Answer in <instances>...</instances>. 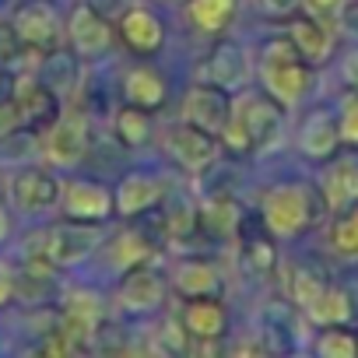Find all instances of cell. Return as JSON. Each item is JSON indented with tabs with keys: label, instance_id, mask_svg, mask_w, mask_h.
I'll use <instances>...</instances> for the list:
<instances>
[{
	"label": "cell",
	"instance_id": "obj_1",
	"mask_svg": "<svg viewBox=\"0 0 358 358\" xmlns=\"http://www.w3.org/2000/svg\"><path fill=\"white\" fill-rule=\"evenodd\" d=\"M278 134H281V102L274 95L243 92L232 99L229 120L218 137L236 155H246V151H257V148L278 141Z\"/></svg>",
	"mask_w": 358,
	"mask_h": 358
},
{
	"label": "cell",
	"instance_id": "obj_2",
	"mask_svg": "<svg viewBox=\"0 0 358 358\" xmlns=\"http://www.w3.org/2000/svg\"><path fill=\"white\" fill-rule=\"evenodd\" d=\"M327 211V201L320 190L306 187V183H281L274 190L264 194L260 201V215L264 225L278 236V239H295L306 229H313Z\"/></svg>",
	"mask_w": 358,
	"mask_h": 358
},
{
	"label": "cell",
	"instance_id": "obj_3",
	"mask_svg": "<svg viewBox=\"0 0 358 358\" xmlns=\"http://www.w3.org/2000/svg\"><path fill=\"white\" fill-rule=\"evenodd\" d=\"M257 71H260V81H264L267 95H274L281 106H299L313 88V64L295 50L292 39L264 43Z\"/></svg>",
	"mask_w": 358,
	"mask_h": 358
},
{
	"label": "cell",
	"instance_id": "obj_4",
	"mask_svg": "<svg viewBox=\"0 0 358 358\" xmlns=\"http://www.w3.org/2000/svg\"><path fill=\"white\" fill-rule=\"evenodd\" d=\"M88 141H92L88 116L78 109H64L43 134V155L57 169H74L88 155Z\"/></svg>",
	"mask_w": 358,
	"mask_h": 358
},
{
	"label": "cell",
	"instance_id": "obj_5",
	"mask_svg": "<svg viewBox=\"0 0 358 358\" xmlns=\"http://www.w3.org/2000/svg\"><path fill=\"white\" fill-rule=\"evenodd\" d=\"M102 239H106L102 222L67 218V222H57V225L46 232L43 243H46V257H50L57 267H71V264H81L85 257H92Z\"/></svg>",
	"mask_w": 358,
	"mask_h": 358
},
{
	"label": "cell",
	"instance_id": "obj_6",
	"mask_svg": "<svg viewBox=\"0 0 358 358\" xmlns=\"http://www.w3.org/2000/svg\"><path fill=\"white\" fill-rule=\"evenodd\" d=\"M169 158L179 165V169H187V172H204L215 158H218V137L197 123H187V120H179L176 127L165 130L162 137Z\"/></svg>",
	"mask_w": 358,
	"mask_h": 358
},
{
	"label": "cell",
	"instance_id": "obj_7",
	"mask_svg": "<svg viewBox=\"0 0 358 358\" xmlns=\"http://www.w3.org/2000/svg\"><path fill=\"white\" fill-rule=\"evenodd\" d=\"M11 25H15L25 50L46 53V50L60 46L64 22H60V11H57L53 0H22V4L15 8V15H11Z\"/></svg>",
	"mask_w": 358,
	"mask_h": 358
},
{
	"label": "cell",
	"instance_id": "obj_8",
	"mask_svg": "<svg viewBox=\"0 0 358 358\" xmlns=\"http://www.w3.org/2000/svg\"><path fill=\"white\" fill-rule=\"evenodd\" d=\"M67 39H71V46L81 60H95V57L109 53L113 29H109L106 15L95 11V4H78L67 18Z\"/></svg>",
	"mask_w": 358,
	"mask_h": 358
},
{
	"label": "cell",
	"instance_id": "obj_9",
	"mask_svg": "<svg viewBox=\"0 0 358 358\" xmlns=\"http://www.w3.org/2000/svg\"><path fill=\"white\" fill-rule=\"evenodd\" d=\"M64 187L46 172V169H22L11 179V201L22 215H50L60 204Z\"/></svg>",
	"mask_w": 358,
	"mask_h": 358
},
{
	"label": "cell",
	"instance_id": "obj_10",
	"mask_svg": "<svg viewBox=\"0 0 358 358\" xmlns=\"http://www.w3.org/2000/svg\"><path fill=\"white\" fill-rule=\"evenodd\" d=\"M116 299L127 313H155L165 302V278L158 271H151L148 264H137V267L123 271Z\"/></svg>",
	"mask_w": 358,
	"mask_h": 358
},
{
	"label": "cell",
	"instance_id": "obj_11",
	"mask_svg": "<svg viewBox=\"0 0 358 358\" xmlns=\"http://www.w3.org/2000/svg\"><path fill=\"white\" fill-rule=\"evenodd\" d=\"M229 109H232V99L225 88L211 85V81H201L190 88V95L183 99V120L187 123H197L211 134H222L225 120H229Z\"/></svg>",
	"mask_w": 358,
	"mask_h": 358
},
{
	"label": "cell",
	"instance_id": "obj_12",
	"mask_svg": "<svg viewBox=\"0 0 358 358\" xmlns=\"http://www.w3.org/2000/svg\"><path fill=\"white\" fill-rule=\"evenodd\" d=\"M64 215L67 218H81V222H106L113 215V194L109 187L95 183V179H74L60 194Z\"/></svg>",
	"mask_w": 358,
	"mask_h": 358
},
{
	"label": "cell",
	"instance_id": "obj_13",
	"mask_svg": "<svg viewBox=\"0 0 358 358\" xmlns=\"http://www.w3.org/2000/svg\"><path fill=\"white\" fill-rule=\"evenodd\" d=\"M320 194L327 201V211H344L358 204V158L337 155L320 176Z\"/></svg>",
	"mask_w": 358,
	"mask_h": 358
},
{
	"label": "cell",
	"instance_id": "obj_14",
	"mask_svg": "<svg viewBox=\"0 0 358 358\" xmlns=\"http://www.w3.org/2000/svg\"><path fill=\"white\" fill-rule=\"evenodd\" d=\"M246 74H250V60H246V53H243V46L239 43H218L208 57H204V64H201V81H211V85H218V88H239L243 81H246Z\"/></svg>",
	"mask_w": 358,
	"mask_h": 358
},
{
	"label": "cell",
	"instance_id": "obj_15",
	"mask_svg": "<svg viewBox=\"0 0 358 358\" xmlns=\"http://www.w3.org/2000/svg\"><path fill=\"white\" fill-rule=\"evenodd\" d=\"M120 36L137 57H151L165 43V29H162L158 15H151L148 8H127L120 15Z\"/></svg>",
	"mask_w": 358,
	"mask_h": 358
},
{
	"label": "cell",
	"instance_id": "obj_16",
	"mask_svg": "<svg viewBox=\"0 0 358 358\" xmlns=\"http://www.w3.org/2000/svg\"><path fill=\"white\" fill-rule=\"evenodd\" d=\"M288 39L295 43V50H299L313 67L323 64V60L334 53V29H330L327 18H316V15H306V18L292 22Z\"/></svg>",
	"mask_w": 358,
	"mask_h": 358
},
{
	"label": "cell",
	"instance_id": "obj_17",
	"mask_svg": "<svg viewBox=\"0 0 358 358\" xmlns=\"http://www.w3.org/2000/svg\"><path fill=\"white\" fill-rule=\"evenodd\" d=\"M15 106H18L25 127H50L57 120V95L39 78L15 85Z\"/></svg>",
	"mask_w": 358,
	"mask_h": 358
},
{
	"label": "cell",
	"instance_id": "obj_18",
	"mask_svg": "<svg viewBox=\"0 0 358 358\" xmlns=\"http://www.w3.org/2000/svg\"><path fill=\"white\" fill-rule=\"evenodd\" d=\"M225 323H229V313L211 295H197L183 309V327H187V334L194 341H215V337H222L225 334Z\"/></svg>",
	"mask_w": 358,
	"mask_h": 358
},
{
	"label": "cell",
	"instance_id": "obj_19",
	"mask_svg": "<svg viewBox=\"0 0 358 358\" xmlns=\"http://www.w3.org/2000/svg\"><path fill=\"white\" fill-rule=\"evenodd\" d=\"M169 88H165V78L155 71V67H130L123 74V99L141 106V109H158L165 102Z\"/></svg>",
	"mask_w": 358,
	"mask_h": 358
},
{
	"label": "cell",
	"instance_id": "obj_20",
	"mask_svg": "<svg viewBox=\"0 0 358 358\" xmlns=\"http://www.w3.org/2000/svg\"><path fill=\"white\" fill-rule=\"evenodd\" d=\"M341 144V127L330 113H313L299 130V148L309 158H330Z\"/></svg>",
	"mask_w": 358,
	"mask_h": 358
},
{
	"label": "cell",
	"instance_id": "obj_21",
	"mask_svg": "<svg viewBox=\"0 0 358 358\" xmlns=\"http://www.w3.org/2000/svg\"><path fill=\"white\" fill-rule=\"evenodd\" d=\"M162 197V183L155 176H144V172H130L123 183L116 187V211L123 218L137 215V211H148L155 201Z\"/></svg>",
	"mask_w": 358,
	"mask_h": 358
},
{
	"label": "cell",
	"instance_id": "obj_22",
	"mask_svg": "<svg viewBox=\"0 0 358 358\" xmlns=\"http://www.w3.org/2000/svg\"><path fill=\"white\" fill-rule=\"evenodd\" d=\"M172 285L179 295L197 299V295H215L222 288V274L208 260H179L172 271Z\"/></svg>",
	"mask_w": 358,
	"mask_h": 358
},
{
	"label": "cell",
	"instance_id": "obj_23",
	"mask_svg": "<svg viewBox=\"0 0 358 358\" xmlns=\"http://www.w3.org/2000/svg\"><path fill=\"white\" fill-rule=\"evenodd\" d=\"M78 53L71 50H60V46H53V50H46V57H43V67H39V81L53 92V95H67V92H74L78 88Z\"/></svg>",
	"mask_w": 358,
	"mask_h": 358
},
{
	"label": "cell",
	"instance_id": "obj_24",
	"mask_svg": "<svg viewBox=\"0 0 358 358\" xmlns=\"http://www.w3.org/2000/svg\"><path fill=\"white\" fill-rule=\"evenodd\" d=\"M239 11V0H187V18L197 32H225Z\"/></svg>",
	"mask_w": 358,
	"mask_h": 358
},
{
	"label": "cell",
	"instance_id": "obj_25",
	"mask_svg": "<svg viewBox=\"0 0 358 358\" xmlns=\"http://www.w3.org/2000/svg\"><path fill=\"white\" fill-rule=\"evenodd\" d=\"M306 316H309L313 323H320V327H344V323L351 320V299H348L344 288L327 285V288L316 295V302L306 309Z\"/></svg>",
	"mask_w": 358,
	"mask_h": 358
},
{
	"label": "cell",
	"instance_id": "obj_26",
	"mask_svg": "<svg viewBox=\"0 0 358 358\" xmlns=\"http://www.w3.org/2000/svg\"><path fill=\"white\" fill-rule=\"evenodd\" d=\"M327 285H330L327 274H323L320 267H313V264H295V267L288 271V299H292L299 309H309Z\"/></svg>",
	"mask_w": 358,
	"mask_h": 358
},
{
	"label": "cell",
	"instance_id": "obj_27",
	"mask_svg": "<svg viewBox=\"0 0 358 358\" xmlns=\"http://www.w3.org/2000/svg\"><path fill=\"white\" fill-rule=\"evenodd\" d=\"M113 127H116V141H123L127 148H141L151 141V116H148V109H141L134 102L116 109Z\"/></svg>",
	"mask_w": 358,
	"mask_h": 358
},
{
	"label": "cell",
	"instance_id": "obj_28",
	"mask_svg": "<svg viewBox=\"0 0 358 358\" xmlns=\"http://www.w3.org/2000/svg\"><path fill=\"white\" fill-rule=\"evenodd\" d=\"M197 215H201V225L204 229H211L215 236H232L236 229H239V204L232 201V197H225V194H218V197H208L201 208H197Z\"/></svg>",
	"mask_w": 358,
	"mask_h": 358
},
{
	"label": "cell",
	"instance_id": "obj_29",
	"mask_svg": "<svg viewBox=\"0 0 358 358\" xmlns=\"http://www.w3.org/2000/svg\"><path fill=\"white\" fill-rule=\"evenodd\" d=\"M197 225H201V215H197V204L187 194H169L165 197V229H169V236L187 239Z\"/></svg>",
	"mask_w": 358,
	"mask_h": 358
},
{
	"label": "cell",
	"instance_id": "obj_30",
	"mask_svg": "<svg viewBox=\"0 0 358 358\" xmlns=\"http://www.w3.org/2000/svg\"><path fill=\"white\" fill-rule=\"evenodd\" d=\"M148 257H151V246H148V239L141 232H120L113 239V246H109V264L116 271H130V267L144 264Z\"/></svg>",
	"mask_w": 358,
	"mask_h": 358
},
{
	"label": "cell",
	"instance_id": "obj_31",
	"mask_svg": "<svg viewBox=\"0 0 358 358\" xmlns=\"http://www.w3.org/2000/svg\"><path fill=\"white\" fill-rule=\"evenodd\" d=\"M330 250L341 257H358V204L337 211L330 222Z\"/></svg>",
	"mask_w": 358,
	"mask_h": 358
},
{
	"label": "cell",
	"instance_id": "obj_32",
	"mask_svg": "<svg viewBox=\"0 0 358 358\" xmlns=\"http://www.w3.org/2000/svg\"><path fill=\"white\" fill-rule=\"evenodd\" d=\"M316 351H320L323 358H351V355L358 351V337L348 334V330H341V327H330V330L320 334Z\"/></svg>",
	"mask_w": 358,
	"mask_h": 358
},
{
	"label": "cell",
	"instance_id": "obj_33",
	"mask_svg": "<svg viewBox=\"0 0 358 358\" xmlns=\"http://www.w3.org/2000/svg\"><path fill=\"white\" fill-rule=\"evenodd\" d=\"M341 137L344 141H351V144H358V88L351 92V95H344V102H341Z\"/></svg>",
	"mask_w": 358,
	"mask_h": 358
},
{
	"label": "cell",
	"instance_id": "obj_34",
	"mask_svg": "<svg viewBox=\"0 0 358 358\" xmlns=\"http://www.w3.org/2000/svg\"><path fill=\"white\" fill-rule=\"evenodd\" d=\"M22 39H18V32H15V25L8 22V25H0V67H8V64H15L18 57H22Z\"/></svg>",
	"mask_w": 358,
	"mask_h": 358
},
{
	"label": "cell",
	"instance_id": "obj_35",
	"mask_svg": "<svg viewBox=\"0 0 358 358\" xmlns=\"http://www.w3.org/2000/svg\"><path fill=\"white\" fill-rule=\"evenodd\" d=\"M18 127H25V123H22V113H18L15 99H0V141L11 137Z\"/></svg>",
	"mask_w": 358,
	"mask_h": 358
},
{
	"label": "cell",
	"instance_id": "obj_36",
	"mask_svg": "<svg viewBox=\"0 0 358 358\" xmlns=\"http://www.w3.org/2000/svg\"><path fill=\"white\" fill-rule=\"evenodd\" d=\"M302 4H306V11L309 15H316V18H334L341 8H344V0H302Z\"/></svg>",
	"mask_w": 358,
	"mask_h": 358
},
{
	"label": "cell",
	"instance_id": "obj_37",
	"mask_svg": "<svg viewBox=\"0 0 358 358\" xmlns=\"http://www.w3.org/2000/svg\"><path fill=\"white\" fill-rule=\"evenodd\" d=\"M15 292H18V278H15V271H11L8 264H0V306H8V302L15 299Z\"/></svg>",
	"mask_w": 358,
	"mask_h": 358
},
{
	"label": "cell",
	"instance_id": "obj_38",
	"mask_svg": "<svg viewBox=\"0 0 358 358\" xmlns=\"http://www.w3.org/2000/svg\"><path fill=\"white\" fill-rule=\"evenodd\" d=\"M260 4H264L267 15H274V18H288V15H295V8L302 4V0H260Z\"/></svg>",
	"mask_w": 358,
	"mask_h": 358
},
{
	"label": "cell",
	"instance_id": "obj_39",
	"mask_svg": "<svg viewBox=\"0 0 358 358\" xmlns=\"http://www.w3.org/2000/svg\"><path fill=\"white\" fill-rule=\"evenodd\" d=\"M341 71H344V81L358 88V50H351V53L344 57V64H341Z\"/></svg>",
	"mask_w": 358,
	"mask_h": 358
},
{
	"label": "cell",
	"instance_id": "obj_40",
	"mask_svg": "<svg viewBox=\"0 0 358 358\" xmlns=\"http://www.w3.org/2000/svg\"><path fill=\"white\" fill-rule=\"evenodd\" d=\"M344 22H348V29H355V32H358V0L344 4Z\"/></svg>",
	"mask_w": 358,
	"mask_h": 358
},
{
	"label": "cell",
	"instance_id": "obj_41",
	"mask_svg": "<svg viewBox=\"0 0 358 358\" xmlns=\"http://www.w3.org/2000/svg\"><path fill=\"white\" fill-rule=\"evenodd\" d=\"M8 236H11V211L0 204V243H4Z\"/></svg>",
	"mask_w": 358,
	"mask_h": 358
}]
</instances>
